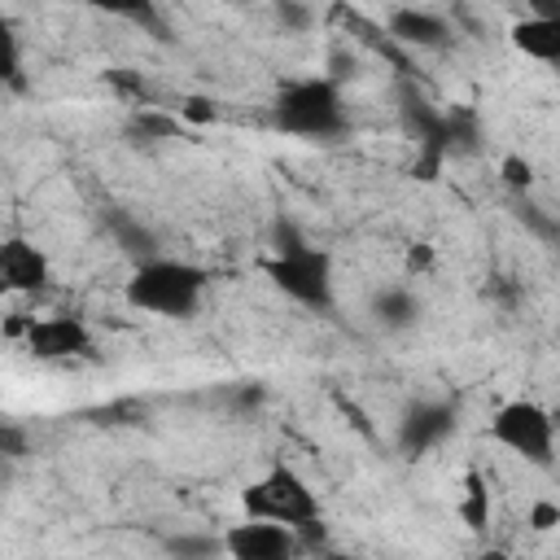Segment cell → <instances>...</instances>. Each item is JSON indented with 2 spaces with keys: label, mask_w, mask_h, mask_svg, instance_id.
<instances>
[{
  "label": "cell",
  "mask_w": 560,
  "mask_h": 560,
  "mask_svg": "<svg viewBox=\"0 0 560 560\" xmlns=\"http://www.w3.org/2000/svg\"><path fill=\"white\" fill-rule=\"evenodd\" d=\"M0 79L22 88V44H18V31L4 13H0Z\"/></svg>",
  "instance_id": "e0dca14e"
},
{
  "label": "cell",
  "mask_w": 560,
  "mask_h": 560,
  "mask_svg": "<svg viewBox=\"0 0 560 560\" xmlns=\"http://www.w3.org/2000/svg\"><path fill=\"white\" fill-rule=\"evenodd\" d=\"M455 407L451 402H433V398H424V402H411L407 411H402V420H398V451L407 455V459H420L424 451H433V446H442L451 433H455Z\"/></svg>",
  "instance_id": "52a82bcc"
},
{
  "label": "cell",
  "mask_w": 560,
  "mask_h": 560,
  "mask_svg": "<svg viewBox=\"0 0 560 560\" xmlns=\"http://www.w3.org/2000/svg\"><path fill=\"white\" fill-rule=\"evenodd\" d=\"M276 127L289 136H306V140H332L346 131V101L341 88L332 79H298L284 83L271 109Z\"/></svg>",
  "instance_id": "7a4b0ae2"
},
{
  "label": "cell",
  "mask_w": 560,
  "mask_h": 560,
  "mask_svg": "<svg viewBox=\"0 0 560 560\" xmlns=\"http://www.w3.org/2000/svg\"><path fill=\"white\" fill-rule=\"evenodd\" d=\"M127 136H131V140H175V136H179V118H175V114H166V109L144 105V109H136V114H131Z\"/></svg>",
  "instance_id": "5bb4252c"
},
{
  "label": "cell",
  "mask_w": 560,
  "mask_h": 560,
  "mask_svg": "<svg viewBox=\"0 0 560 560\" xmlns=\"http://www.w3.org/2000/svg\"><path fill=\"white\" fill-rule=\"evenodd\" d=\"M302 245H311L289 219H280L276 228H271V254H293V249H302Z\"/></svg>",
  "instance_id": "d6986e66"
},
{
  "label": "cell",
  "mask_w": 560,
  "mask_h": 560,
  "mask_svg": "<svg viewBox=\"0 0 560 560\" xmlns=\"http://www.w3.org/2000/svg\"><path fill=\"white\" fill-rule=\"evenodd\" d=\"M262 276L284 298H293L298 306H311V311H328L332 306V258H328V249L302 245L293 254H271L262 262Z\"/></svg>",
  "instance_id": "5b68a950"
},
{
  "label": "cell",
  "mask_w": 560,
  "mask_h": 560,
  "mask_svg": "<svg viewBox=\"0 0 560 560\" xmlns=\"http://www.w3.org/2000/svg\"><path fill=\"white\" fill-rule=\"evenodd\" d=\"M324 560H350V556H337V551H332V556H324Z\"/></svg>",
  "instance_id": "cb8c5ba5"
},
{
  "label": "cell",
  "mask_w": 560,
  "mask_h": 560,
  "mask_svg": "<svg viewBox=\"0 0 560 560\" xmlns=\"http://www.w3.org/2000/svg\"><path fill=\"white\" fill-rule=\"evenodd\" d=\"M389 35L398 44H411V48H442L451 39V22L442 13H429V9H394Z\"/></svg>",
  "instance_id": "30bf717a"
},
{
  "label": "cell",
  "mask_w": 560,
  "mask_h": 560,
  "mask_svg": "<svg viewBox=\"0 0 560 560\" xmlns=\"http://www.w3.org/2000/svg\"><path fill=\"white\" fill-rule=\"evenodd\" d=\"M499 171H503V184H508V188H516V192H525V188L534 184V166H529L525 158H516V153H508Z\"/></svg>",
  "instance_id": "ac0fdd59"
},
{
  "label": "cell",
  "mask_w": 560,
  "mask_h": 560,
  "mask_svg": "<svg viewBox=\"0 0 560 560\" xmlns=\"http://www.w3.org/2000/svg\"><path fill=\"white\" fill-rule=\"evenodd\" d=\"M276 22H280V26H289V31H306L315 18H311V9H306V4L280 0V4H276Z\"/></svg>",
  "instance_id": "ffe728a7"
},
{
  "label": "cell",
  "mask_w": 560,
  "mask_h": 560,
  "mask_svg": "<svg viewBox=\"0 0 560 560\" xmlns=\"http://www.w3.org/2000/svg\"><path fill=\"white\" fill-rule=\"evenodd\" d=\"M512 44L534 61H560V22L551 18H525L512 26Z\"/></svg>",
  "instance_id": "8fae6325"
},
{
  "label": "cell",
  "mask_w": 560,
  "mask_h": 560,
  "mask_svg": "<svg viewBox=\"0 0 560 560\" xmlns=\"http://www.w3.org/2000/svg\"><path fill=\"white\" fill-rule=\"evenodd\" d=\"M477 560H508V551H499V547H486Z\"/></svg>",
  "instance_id": "603a6c76"
},
{
  "label": "cell",
  "mask_w": 560,
  "mask_h": 560,
  "mask_svg": "<svg viewBox=\"0 0 560 560\" xmlns=\"http://www.w3.org/2000/svg\"><path fill=\"white\" fill-rule=\"evenodd\" d=\"M228 560H298V534L271 521H241L228 525V534L219 538Z\"/></svg>",
  "instance_id": "8992f818"
},
{
  "label": "cell",
  "mask_w": 560,
  "mask_h": 560,
  "mask_svg": "<svg viewBox=\"0 0 560 560\" xmlns=\"http://www.w3.org/2000/svg\"><path fill=\"white\" fill-rule=\"evenodd\" d=\"M241 508L249 521H271V525H284V529H306L319 521V499L315 490L306 486L302 472H293L289 464H276L267 468L258 481H249L241 490Z\"/></svg>",
  "instance_id": "3957f363"
},
{
  "label": "cell",
  "mask_w": 560,
  "mask_h": 560,
  "mask_svg": "<svg viewBox=\"0 0 560 560\" xmlns=\"http://www.w3.org/2000/svg\"><path fill=\"white\" fill-rule=\"evenodd\" d=\"M219 551H223V542L210 538V534H175L166 542V556L171 560H214Z\"/></svg>",
  "instance_id": "2e32d148"
},
{
  "label": "cell",
  "mask_w": 560,
  "mask_h": 560,
  "mask_svg": "<svg viewBox=\"0 0 560 560\" xmlns=\"http://www.w3.org/2000/svg\"><path fill=\"white\" fill-rule=\"evenodd\" d=\"M175 118H179V122H214V101H210V96H188Z\"/></svg>",
  "instance_id": "7402d4cb"
},
{
  "label": "cell",
  "mask_w": 560,
  "mask_h": 560,
  "mask_svg": "<svg viewBox=\"0 0 560 560\" xmlns=\"http://www.w3.org/2000/svg\"><path fill=\"white\" fill-rule=\"evenodd\" d=\"M22 332H26V350L35 359H74V354H88L92 350V337H88V328L74 315L26 319Z\"/></svg>",
  "instance_id": "ba28073f"
},
{
  "label": "cell",
  "mask_w": 560,
  "mask_h": 560,
  "mask_svg": "<svg viewBox=\"0 0 560 560\" xmlns=\"http://www.w3.org/2000/svg\"><path fill=\"white\" fill-rule=\"evenodd\" d=\"M420 298L411 293V289H402V284H389V289H376L372 293V315L385 324V328H411L416 319H420Z\"/></svg>",
  "instance_id": "7c38bea8"
},
{
  "label": "cell",
  "mask_w": 560,
  "mask_h": 560,
  "mask_svg": "<svg viewBox=\"0 0 560 560\" xmlns=\"http://www.w3.org/2000/svg\"><path fill=\"white\" fill-rule=\"evenodd\" d=\"M109 232H114V241H118L136 262L158 258V254H153V232H149V228H140L131 214H109Z\"/></svg>",
  "instance_id": "9a60e30c"
},
{
  "label": "cell",
  "mask_w": 560,
  "mask_h": 560,
  "mask_svg": "<svg viewBox=\"0 0 560 560\" xmlns=\"http://www.w3.org/2000/svg\"><path fill=\"white\" fill-rule=\"evenodd\" d=\"M48 284V258L26 236L0 241V293H39Z\"/></svg>",
  "instance_id": "9c48e42d"
},
{
  "label": "cell",
  "mask_w": 560,
  "mask_h": 560,
  "mask_svg": "<svg viewBox=\"0 0 560 560\" xmlns=\"http://www.w3.org/2000/svg\"><path fill=\"white\" fill-rule=\"evenodd\" d=\"M490 438L521 455L534 468H551L556 459V420L542 402L534 398H512L490 416Z\"/></svg>",
  "instance_id": "277c9868"
},
{
  "label": "cell",
  "mask_w": 560,
  "mask_h": 560,
  "mask_svg": "<svg viewBox=\"0 0 560 560\" xmlns=\"http://www.w3.org/2000/svg\"><path fill=\"white\" fill-rule=\"evenodd\" d=\"M560 525V508L551 503V499H538L534 508H529V529L534 534H551Z\"/></svg>",
  "instance_id": "44dd1931"
},
{
  "label": "cell",
  "mask_w": 560,
  "mask_h": 560,
  "mask_svg": "<svg viewBox=\"0 0 560 560\" xmlns=\"http://www.w3.org/2000/svg\"><path fill=\"white\" fill-rule=\"evenodd\" d=\"M206 284H210V271L197 267V262L149 258V262H136L122 293L136 311H149V315H162V319H188V315H197V306L206 298Z\"/></svg>",
  "instance_id": "6da1fadb"
},
{
  "label": "cell",
  "mask_w": 560,
  "mask_h": 560,
  "mask_svg": "<svg viewBox=\"0 0 560 560\" xmlns=\"http://www.w3.org/2000/svg\"><path fill=\"white\" fill-rule=\"evenodd\" d=\"M459 516H464V525H468L472 534H486V525H490V486H486L481 472H468V477H464Z\"/></svg>",
  "instance_id": "4fadbf2b"
}]
</instances>
